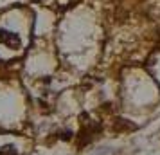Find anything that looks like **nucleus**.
I'll return each mask as SVG.
<instances>
[{
	"label": "nucleus",
	"instance_id": "obj_1",
	"mask_svg": "<svg viewBox=\"0 0 160 155\" xmlns=\"http://www.w3.org/2000/svg\"><path fill=\"white\" fill-rule=\"evenodd\" d=\"M0 42L6 44L8 47H11V49H18L20 44H22L20 36L15 34V33H9V31H0Z\"/></svg>",
	"mask_w": 160,
	"mask_h": 155
},
{
	"label": "nucleus",
	"instance_id": "obj_2",
	"mask_svg": "<svg viewBox=\"0 0 160 155\" xmlns=\"http://www.w3.org/2000/svg\"><path fill=\"white\" fill-rule=\"evenodd\" d=\"M0 155H18V153H16V148L13 144H6V146L0 148Z\"/></svg>",
	"mask_w": 160,
	"mask_h": 155
}]
</instances>
